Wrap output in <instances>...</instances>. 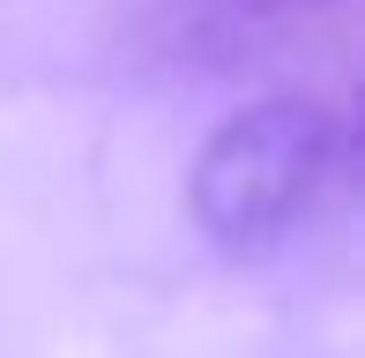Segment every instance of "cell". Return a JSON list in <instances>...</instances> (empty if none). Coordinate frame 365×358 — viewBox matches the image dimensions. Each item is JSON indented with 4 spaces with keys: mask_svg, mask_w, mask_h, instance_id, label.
Returning <instances> with one entry per match:
<instances>
[{
    "mask_svg": "<svg viewBox=\"0 0 365 358\" xmlns=\"http://www.w3.org/2000/svg\"><path fill=\"white\" fill-rule=\"evenodd\" d=\"M343 157L351 135L321 97H261L202 142L187 172V209L217 254L261 262L328 209V194L343 187Z\"/></svg>",
    "mask_w": 365,
    "mask_h": 358,
    "instance_id": "1",
    "label": "cell"
},
{
    "mask_svg": "<svg viewBox=\"0 0 365 358\" xmlns=\"http://www.w3.org/2000/svg\"><path fill=\"white\" fill-rule=\"evenodd\" d=\"M246 8H261V15H306V8H336V0H246Z\"/></svg>",
    "mask_w": 365,
    "mask_h": 358,
    "instance_id": "2",
    "label": "cell"
}]
</instances>
